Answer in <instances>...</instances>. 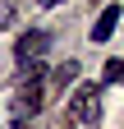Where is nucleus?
I'll return each instance as SVG.
<instances>
[{"label": "nucleus", "mask_w": 124, "mask_h": 129, "mask_svg": "<svg viewBox=\"0 0 124 129\" xmlns=\"http://www.w3.org/2000/svg\"><path fill=\"white\" fill-rule=\"evenodd\" d=\"M46 51H51V32H19V42H14V60H19V69H32V64H46Z\"/></svg>", "instance_id": "f257e3e1"}, {"label": "nucleus", "mask_w": 124, "mask_h": 129, "mask_svg": "<svg viewBox=\"0 0 124 129\" xmlns=\"http://www.w3.org/2000/svg\"><path fill=\"white\" fill-rule=\"evenodd\" d=\"M74 120H83V124L101 120V83H78L74 88Z\"/></svg>", "instance_id": "f03ea898"}, {"label": "nucleus", "mask_w": 124, "mask_h": 129, "mask_svg": "<svg viewBox=\"0 0 124 129\" xmlns=\"http://www.w3.org/2000/svg\"><path fill=\"white\" fill-rule=\"evenodd\" d=\"M115 23H119V5H106V9H101V19L92 23V42H110Z\"/></svg>", "instance_id": "7ed1b4c3"}, {"label": "nucleus", "mask_w": 124, "mask_h": 129, "mask_svg": "<svg viewBox=\"0 0 124 129\" xmlns=\"http://www.w3.org/2000/svg\"><path fill=\"white\" fill-rule=\"evenodd\" d=\"M51 78H55V83H74V78H78V60H60V69Z\"/></svg>", "instance_id": "20e7f679"}, {"label": "nucleus", "mask_w": 124, "mask_h": 129, "mask_svg": "<svg viewBox=\"0 0 124 129\" xmlns=\"http://www.w3.org/2000/svg\"><path fill=\"white\" fill-rule=\"evenodd\" d=\"M124 78V60H106V69H101V88L106 83H119Z\"/></svg>", "instance_id": "39448f33"}, {"label": "nucleus", "mask_w": 124, "mask_h": 129, "mask_svg": "<svg viewBox=\"0 0 124 129\" xmlns=\"http://www.w3.org/2000/svg\"><path fill=\"white\" fill-rule=\"evenodd\" d=\"M19 19V0H0V28H9Z\"/></svg>", "instance_id": "423d86ee"}, {"label": "nucleus", "mask_w": 124, "mask_h": 129, "mask_svg": "<svg viewBox=\"0 0 124 129\" xmlns=\"http://www.w3.org/2000/svg\"><path fill=\"white\" fill-rule=\"evenodd\" d=\"M41 5H46V9H55V5H65V0H41Z\"/></svg>", "instance_id": "0eeeda50"}]
</instances>
